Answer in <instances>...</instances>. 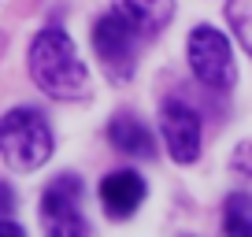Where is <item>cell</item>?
Segmentation results:
<instances>
[{
    "label": "cell",
    "mask_w": 252,
    "mask_h": 237,
    "mask_svg": "<svg viewBox=\"0 0 252 237\" xmlns=\"http://www.w3.org/2000/svg\"><path fill=\"white\" fill-rule=\"evenodd\" d=\"M30 74L48 96L74 100L86 93V67L63 30H41L30 41Z\"/></svg>",
    "instance_id": "6da1fadb"
},
{
    "label": "cell",
    "mask_w": 252,
    "mask_h": 237,
    "mask_svg": "<svg viewBox=\"0 0 252 237\" xmlns=\"http://www.w3.org/2000/svg\"><path fill=\"white\" fill-rule=\"evenodd\" d=\"M0 156L15 171H37L52 156V130L33 108H15L0 115Z\"/></svg>",
    "instance_id": "7a4b0ae2"
},
{
    "label": "cell",
    "mask_w": 252,
    "mask_h": 237,
    "mask_svg": "<svg viewBox=\"0 0 252 237\" xmlns=\"http://www.w3.org/2000/svg\"><path fill=\"white\" fill-rule=\"evenodd\" d=\"M82 182L78 174H60L41 193V226L45 237H93V226L82 215Z\"/></svg>",
    "instance_id": "3957f363"
},
{
    "label": "cell",
    "mask_w": 252,
    "mask_h": 237,
    "mask_svg": "<svg viewBox=\"0 0 252 237\" xmlns=\"http://www.w3.org/2000/svg\"><path fill=\"white\" fill-rule=\"evenodd\" d=\"M186 56H189V67H193L197 82L208 86L212 93H226L234 86L237 71H234V56H230V41L215 26H197L189 33Z\"/></svg>",
    "instance_id": "277c9868"
},
{
    "label": "cell",
    "mask_w": 252,
    "mask_h": 237,
    "mask_svg": "<svg viewBox=\"0 0 252 237\" xmlns=\"http://www.w3.org/2000/svg\"><path fill=\"white\" fill-rule=\"evenodd\" d=\"M137 30L126 23L123 15L108 11L93 23V52L96 59L104 63V71L111 74L115 82L130 78L134 74V63H137Z\"/></svg>",
    "instance_id": "5b68a950"
},
{
    "label": "cell",
    "mask_w": 252,
    "mask_h": 237,
    "mask_svg": "<svg viewBox=\"0 0 252 237\" xmlns=\"http://www.w3.org/2000/svg\"><path fill=\"white\" fill-rule=\"evenodd\" d=\"M159 126L178 163H193L200 156V115L193 111V104H186L182 96H167L159 108Z\"/></svg>",
    "instance_id": "8992f818"
},
{
    "label": "cell",
    "mask_w": 252,
    "mask_h": 237,
    "mask_svg": "<svg viewBox=\"0 0 252 237\" xmlns=\"http://www.w3.org/2000/svg\"><path fill=\"white\" fill-rule=\"evenodd\" d=\"M145 200V178L137 171H111L100 182V204L111 219H126L134 215Z\"/></svg>",
    "instance_id": "52a82bcc"
},
{
    "label": "cell",
    "mask_w": 252,
    "mask_h": 237,
    "mask_svg": "<svg viewBox=\"0 0 252 237\" xmlns=\"http://www.w3.org/2000/svg\"><path fill=\"white\" fill-rule=\"evenodd\" d=\"M115 15H123L126 23L137 30V37H156L174 15V0H115Z\"/></svg>",
    "instance_id": "ba28073f"
},
{
    "label": "cell",
    "mask_w": 252,
    "mask_h": 237,
    "mask_svg": "<svg viewBox=\"0 0 252 237\" xmlns=\"http://www.w3.org/2000/svg\"><path fill=\"white\" fill-rule=\"evenodd\" d=\"M108 141L115 145V152H126V156H137V159L156 156V137H152V130L134 115H115L111 118Z\"/></svg>",
    "instance_id": "9c48e42d"
},
{
    "label": "cell",
    "mask_w": 252,
    "mask_h": 237,
    "mask_svg": "<svg viewBox=\"0 0 252 237\" xmlns=\"http://www.w3.org/2000/svg\"><path fill=\"white\" fill-rule=\"evenodd\" d=\"M222 234L226 237H252V197L234 193L222 207Z\"/></svg>",
    "instance_id": "30bf717a"
},
{
    "label": "cell",
    "mask_w": 252,
    "mask_h": 237,
    "mask_svg": "<svg viewBox=\"0 0 252 237\" xmlns=\"http://www.w3.org/2000/svg\"><path fill=\"white\" fill-rule=\"evenodd\" d=\"M230 26H234V33L241 37V45L252 52V0H230Z\"/></svg>",
    "instance_id": "8fae6325"
},
{
    "label": "cell",
    "mask_w": 252,
    "mask_h": 237,
    "mask_svg": "<svg viewBox=\"0 0 252 237\" xmlns=\"http://www.w3.org/2000/svg\"><path fill=\"white\" fill-rule=\"evenodd\" d=\"M234 167H237V171H245V174H252V145H241V148H237Z\"/></svg>",
    "instance_id": "7c38bea8"
},
{
    "label": "cell",
    "mask_w": 252,
    "mask_h": 237,
    "mask_svg": "<svg viewBox=\"0 0 252 237\" xmlns=\"http://www.w3.org/2000/svg\"><path fill=\"white\" fill-rule=\"evenodd\" d=\"M11 207H15V193H11L4 182H0V219H4V215H8Z\"/></svg>",
    "instance_id": "4fadbf2b"
},
{
    "label": "cell",
    "mask_w": 252,
    "mask_h": 237,
    "mask_svg": "<svg viewBox=\"0 0 252 237\" xmlns=\"http://www.w3.org/2000/svg\"><path fill=\"white\" fill-rule=\"evenodd\" d=\"M0 237H26V230L11 219H0Z\"/></svg>",
    "instance_id": "5bb4252c"
}]
</instances>
